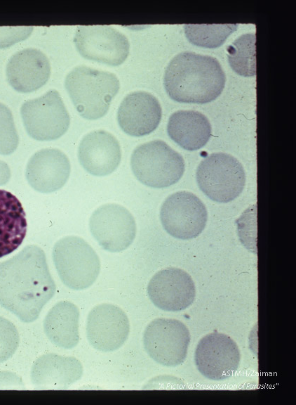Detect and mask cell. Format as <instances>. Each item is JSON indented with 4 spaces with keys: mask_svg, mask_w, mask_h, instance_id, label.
<instances>
[{
    "mask_svg": "<svg viewBox=\"0 0 296 405\" xmlns=\"http://www.w3.org/2000/svg\"><path fill=\"white\" fill-rule=\"evenodd\" d=\"M78 159L89 174L97 176L109 175L121 162L119 142L105 130L92 131L82 138L78 148Z\"/></svg>",
    "mask_w": 296,
    "mask_h": 405,
    "instance_id": "cell-17",
    "label": "cell"
},
{
    "mask_svg": "<svg viewBox=\"0 0 296 405\" xmlns=\"http://www.w3.org/2000/svg\"><path fill=\"white\" fill-rule=\"evenodd\" d=\"M129 320L126 313L112 304H101L89 312L86 335L90 345L101 352L119 349L128 339Z\"/></svg>",
    "mask_w": 296,
    "mask_h": 405,
    "instance_id": "cell-14",
    "label": "cell"
},
{
    "mask_svg": "<svg viewBox=\"0 0 296 405\" xmlns=\"http://www.w3.org/2000/svg\"><path fill=\"white\" fill-rule=\"evenodd\" d=\"M51 75L47 56L40 50L27 48L16 52L6 65L9 84L17 91L32 92L43 86Z\"/></svg>",
    "mask_w": 296,
    "mask_h": 405,
    "instance_id": "cell-18",
    "label": "cell"
},
{
    "mask_svg": "<svg viewBox=\"0 0 296 405\" xmlns=\"http://www.w3.org/2000/svg\"><path fill=\"white\" fill-rule=\"evenodd\" d=\"M160 219L163 229L171 236L189 240L196 238L204 230L208 212L195 194L181 191L166 198L161 207Z\"/></svg>",
    "mask_w": 296,
    "mask_h": 405,
    "instance_id": "cell-9",
    "label": "cell"
},
{
    "mask_svg": "<svg viewBox=\"0 0 296 405\" xmlns=\"http://www.w3.org/2000/svg\"><path fill=\"white\" fill-rule=\"evenodd\" d=\"M162 109L158 99L152 94L136 91L126 95L117 111V121L128 135L143 136L159 126Z\"/></svg>",
    "mask_w": 296,
    "mask_h": 405,
    "instance_id": "cell-15",
    "label": "cell"
},
{
    "mask_svg": "<svg viewBox=\"0 0 296 405\" xmlns=\"http://www.w3.org/2000/svg\"><path fill=\"white\" fill-rule=\"evenodd\" d=\"M19 136L11 110L0 103V155H10L17 148Z\"/></svg>",
    "mask_w": 296,
    "mask_h": 405,
    "instance_id": "cell-25",
    "label": "cell"
},
{
    "mask_svg": "<svg viewBox=\"0 0 296 405\" xmlns=\"http://www.w3.org/2000/svg\"><path fill=\"white\" fill-rule=\"evenodd\" d=\"M255 33H246L227 47L230 67L238 75L253 77L256 75Z\"/></svg>",
    "mask_w": 296,
    "mask_h": 405,
    "instance_id": "cell-23",
    "label": "cell"
},
{
    "mask_svg": "<svg viewBox=\"0 0 296 405\" xmlns=\"http://www.w3.org/2000/svg\"><path fill=\"white\" fill-rule=\"evenodd\" d=\"M196 178L200 190L211 200L227 203L236 199L245 185L242 164L226 153H214L199 165Z\"/></svg>",
    "mask_w": 296,
    "mask_h": 405,
    "instance_id": "cell-5",
    "label": "cell"
},
{
    "mask_svg": "<svg viewBox=\"0 0 296 405\" xmlns=\"http://www.w3.org/2000/svg\"><path fill=\"white\" fill-rule=\"evenodd\" d=\"M74 42L83 58L112 66L122 64L129 54L127 37L109 25L78 26Z\"/></svg>",
    "mask_w": 296,
    "mask_h": 405,
    "instance_id": "cell-10",
    "label": "cell"
},
{
    "mask_svg": "<svg viewBox=\"0 0 296 405\" xmlns=\"http://www.w3.org/2000/svg\"><path fill=\"white\" fill-rule=\"evenodd\" d=\"M65 86L79 114L93 120L107 114L120 84L112 72L79 65L67 74Z\"/></svg>",
    "mask_w": 296,
    "mask_h": 405,
    "instance_id": "cell-3",
    "label": "cell"
},
{
    "mask_svg": "<svg viewBox=\"0 0 296 405\" xmlns=\"http://www.w3.org/2000/svg\"><path fill=\"white\" fill-rule=\"evenodd\" d=\"M24 127L28 135L37 141H53L68 129L70 117L56 90L24 102L20 108Z\"/></svg>",
    "mask_w": 296,
    "mask_h": 405,
    "instance_id": "cell-7",
    "label": "cell"
},
{
    "mask_svg": "<svg viewBox=\"0 0 296 405\" xmlns=\"http://www.w3.org/2000/svg\"><path fill=\"white\" fill-rule=\"evenodd\" d=\"M71 166L68 157L58 148H43L29 160L25 171L28 184L35 191L49 193L67 181Z\"/></svg>",
    "mask_w": 296,
    "mask_h": 405,
    "instance_id": "cell-16",
    "label": "cell"
},
{
    "mask_svg": "<svg viewBox=\"0 0 296 405\" xmlns=\"http://www.w3.org/2000/svg\"><path fill=\"white\" fill-rule=\"evenodd\" d=\"M11 178V170L8 165L0 160V185L6 184Z\"/></svg>",
    "mask_w": 296,
    "mask_h": 405,
    "instance_id": "cell-28",
    "label": "cell"
},
{
    "mask_svg": "<svg viewBox=\"0 0 296 405\" xmlns=\"http://www.w3.org/2000/svg\"><path fill=\"white\" fill-rule=\"evenodd\" d=\"M55 284L41 248L29 245L0 263V304L29 323L52 298Z\"/></svg>",
    "mask_w": 296,
    "mask_h": 405,
    "instance_id": "cell-1",
    "label": "cell"
},
{
    "mask_svg": "<svg viewBox=\"0 0 296 405\" xmlns=\"http://www.w3.org/2000/svg\"><path fill=\"white\" fill-rule=\"evenodd\" d=\"M83 373L80 361L72 356L46 354L34 363L31 380L45 389H65L79 380Z\"/></svg>",
    "mask_w": 296,
    "mask_h": 405,
    "instance_id": "cell-19",
    "label": "cell"
},
{
    "mask_svg": "<svg viewBox=\"0 0 296 405\" xmlns=\"http://www.w3.org/2000/svg\"><path fill=\"white\" fill-rule=\"evenodd\" d=\"M90 231L105 250L117 252L126 250L133 242L136 224L132 214L118 204L100 206L92 214Z\"/></svg>",
    "mask_w": 296,
    "mask_h": 405,
    "instance_id": "cell-11",
    "label": "cell"
},
{
    "mask_svg": "<svg viewBox=\"0 0 296 405\" xmlns=\"http://www.w3.org/2000/svg\"><path fill=\"white\" fill-rule=\"evenodd\" d=\"M237 27L238 24L184 25L185 36L190 43L208 49H215L222 46Z\"/></svg>",
    "mask_w": 296,
    "mask_h": 405,
    "instance_id": "cell-24",
    "label": "cell"
},
{
    "mask_svg": "<svg viewBox=\"0 0 296 405\" xmlns=\"http://www.w3.org/2000/svg\"><path fill=\"white\" fill-rule=\"evenodd\" d=\"M147 293L152 303L167 311H182L194 301L196 288L191 276L175 267L161 269L149 282Z\"/></svg>",
    "mask_w": 296,
    "mask_h": 405,
    "instance_id": "cell-13",
    "label": "cell"
},
{
    "mask_svg": "<svg viewBox=\"0 0 296 405\" xmlns=\"http://www.w3.org/2000/svg\"><path fill=\"white\" fill-rule=\"evenodd\" d=\"M53 259L62 282L73 290L89 288L100 274L97 255L86 240L78 236H66L56 242Z\"/></svg>",
    "mask_w": 296,
    "mask_h": 405,
    "instance_id": "cell-6",
    "label": "cell"
},
{
    "mask_svg": "<svg viewBox=\"0 0 296 405\" xmlns=\"http://www.w3.org/2000/svg\"><path fill=\"white\" fill-rule=\"evenodd\" d=\"M130 167L140 182L155 188L176 184L185 170L183 157L162 140L137 146L130 157Z\"/></svg>",
    "mask_w": 296,
    "mask_h": 405,
    "instance_id": "cell-4",
    "label": "cell"
},
{
    "mask_svg": "<svg viewBox=\"0 0 296 405\" xmlns=\"http://www.w3.org/2000/svg\"><path fill=\"white\" fill-rule=\"evenodd\" d=\"M240 360V350L234 340L217 331L203 337L194 353L199 371L212 380H222L234 375Z\"/></svg>",
    "mask_w": 296,
    "mask_h": 405,
    "instance_id": "cell-12",
    "label": "cell"
},
{
    "mask_svg": "<svg viewBox=\"0 0 296 405\" xmlns=\"http://www.w3.org/2000/svg\"><path fill=\"white\" fill-rule=\"evenodd\" d=\"M191 335L180 321L159 318L151 321L143 335L147 354L164 366H177L186 359Z\"/></svg>",
    "mask_w": 296,
    "mask_h": 405,
    "instance_id": "cell-8",
    "label": "cell"
},
{
    "mask_svg": "<svg viewBox=\"0 0 296 405\" xmlns=\"http://www.w3.org/2000/svg\"><path fill=\"white\" fill-rule=\"evenodd\" d=\"M19 335L13 323L0 316V363L10 359L17 350Z\"/></svg>",
    "mask_w": 296,
    "mask_h": 405,
    "instance_id": "cell-26",
    "label": "cell"
},
{
    "mask_svg": "<svg viewBox=\"0 0 296 405\" xmlns=\"http://www.w3.org/2000/svg\"><path fill=\"white\" fill-rule=\"evenodd\" d=\"M79 311L76 305L67 301L56 304L47 314L44 332L55 345L67 349L74 347L79 341Z\"/></svg>",
    "mask_w": 296,
    "mask_h": 405,
    "instance_id": "cell-22",
    "label": "cell"
},
{
    "mask_svg": "<svg viewBox=\"0 0 296 405\" xmlns=\"http://www.w3.org/2000/svg\"><path fill=\"white\" fill-rule=\"evenodd\" d=\"M226 82L219 61L210 56L190 51L175 56L165 70L163 84L173 101L203 104L216 99Z\"/></svg>",
    "mask_w": 296,
    "mask_h": 405,
    "instance_id": "cell-2",
    "label": "cell"
},
{
    "mask_svg": "<svg viewBox=\"0 0 296 405\" xmlns=\"http://www.w3.org/2000/svg\"><path fill=\"white\" fill-rule=\"evenodd\" d=\"M211 124L206 115L191 110L171 114L167 124L170 138L182 148L192 151L203 148L211 136Z\"/></svg>",
    "mask_w": 296,
    "mask_h": 405,
    "instance_id": "cell-20",
    "label": "cell"
},
{
    "mask_svg": "<svg viewBox=\"0 0 296 405\" xmlns=\"http://www.w3.org/2000/svg\"><path fill=\"white\" fill-rule=\"evenodd\" d=\"M32 30L33 27L31 26L0 27V49L25 39Z\"/></svg>",
    "mask_w": 296,
    "mask_h": 405,
    "instance_id": "cell-27",
    "label": "cell"
},
{
    "mask_svg": "<svg viewBox=\"0 0 296 405\" xmlns=\"http://www.w3.org/2000/svg\"><path fill=\"white\" fill-rule=\"evenodd\" d=\"M25 212L11 193L0 189V258L15 251L27 233Z\"/></svg>",
    "mask_w": 296,
    "mask_h": 405,
    "instance_id": "cell-21",
    "label": "cell"
}]
</instances>
